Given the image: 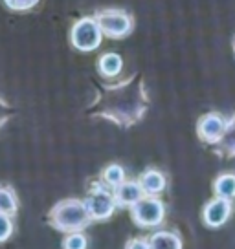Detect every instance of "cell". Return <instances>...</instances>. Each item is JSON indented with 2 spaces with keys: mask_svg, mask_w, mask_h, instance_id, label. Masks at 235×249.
<instances>
[{
  "mask_svg": "<svg viewBox=\"0 0 235 249\" xmlns=\"http://www.w3.org/2000/svg\"><path fill=\"white\" fill-rule=\"evenodd\" d=\"M149 108V95L140 73L116 85H105L88 107V114L129 128L143 119Z\"/></svg>",
  "mask_w": 235,
  "mask_h": 249,
  "instance_id": "obj_1",
  "label": "cell"
},
{
  "mask_svg": "<svg viewBox=\"0 0 235 249\" xmlns=\"http://www.w3.org/2000/svg\"><path fill=\"white\" fill-rule=\"evenodd\" d=\"M131 218L141 229H153L164 224L165 205L158 196L145 195L140 202H136L131 207Z\"/></svg>",
  "mask_w": 235,
  "mask_h": 249,
  "instance_id": "obj_4",
  "label": "cell"
},
{
  "mask_svg": "<svg viewBox=\"0 0 235 249\" xmlns=\"http://www.w3.org/2000/svg\"><path fill=\"white\" fill-rule=\"evenodd\" d=\"M140 185L143 189V193L149 196H158L160 193L165 191L167 179L160 171L157 169H147L145 172H141L140 176Z\"/></svg>",
  "mask_w": 235,
  "mask_h": 249,
  "instance_id": "obj_10",
  "label": "cell"
},
{
  "mask_svg": "<svg viewBox=\"0 0 235 249\" xmlns=\"http://www.w3.org/2000/svg\"><path fill=\"white\" fill-rule=\"evenodd\" d=\"M149 244L151 249H184L180 234L175 231H165V229L155 231L151 234Z\"/></svg>",
  "mask_w": 235,
  "mask_h": 249,
  "instance_id": "obj_11",
  "label": "cell"
},
{
  "mask_svg": "<svg viewBox=\"0 0 235 249\" xmlns=\"http://www.w3.org/2000/svg\"><path fill=\"white\" fill-rule=\"evenodd\" d=\"M232 211H234L232 200H226V198H219V196H215L213 200H210V202L204 205L202 222L208 227H212V229L222 227L228 220H230V216H232Z\"/></svg>",
  "mask_w": 235,
  "mask_h": 249,
  "instance_id": "obj_8",
  "label": "cell"
},
{
  "mask_svg": "<svg viewBox=\"0 0 235 249\" xmlns=\"http://www.w3.org/2000/svg\"><path fill=\"white\" fill-rule=\"evenodd\" d=\"M215 152L222 158H235V112L228 119L226 132L222 140L215 145Z\"/></svg>",
  "mask_w": 235,
  "mask_h": 249,
  "instance_id": "obj_12",
  "label": "cell"
},
{
  "mask_svg": "<svg viewBox=\"0 0 235 249\" xmlns=\"http://www.w3.org/2000/svg\"><path fill=\"white\" fill-rule=\"evenodd\" d=\"M101 179L110 187V189H116L119 183H123L125 181V171H123V167L118 163H112L109 167H105V171L101 174Z\"/></svg>",
  "mask_w": 235,
  "mask_h": 249,
  "instance_id": "obj_16",
  "label": "cell"
},
{
  "mask_svg": "<svg viewBox=\"0 0 235 249\" xmlns=\"http://www.w3.org/2000/svg\"><path fill=\"white\" fill-rule=\"evenodd\" d=\"M125 249H151L149 238H133L127 242Z\"/></svg>",
  "mask_w": 235,
  "mask_h": 249,
  "instance_id": "obj_21",
  "label": "cell"
},
{
  "mask_svg": "<svg viewBox=\"0 0 235 249\" xmlns=\"http://www.w3.org/2000/svg\"><path fill=\"white\" fill-rule=\"evenodd\" d=\"M101 37L103 31L94 17H83L72 26L70 40L79 52H85V53L94 52L101 44Z\"/></svg>",
  "mask_w": 235,
  "mask_h": 249,
  "instance_id": "obj_5",
  "label": "cell"
},
{
  "mask_svg": "<svg viewBox=\"0 0 235 249\" xmlns=\"http://www.w3.org/2000/svg\"><path fill=\"white\" fill-rule=\"evenodd\" d=\"M40 0H4L6 8L11 9V11H17V13H24V11H30L33 9Z\"/></svg>",
  "mask_w": 235,
  "mask_h": 249,
  "instance_id": "obj_18",
  "label": "cell"
},
{
  "mask_svg": "<svg viewBox=\"0 0 235 249\" xmlns=\"http://www.w3.org/2000/svg\"><path fill=\"white\" fill-rule=\"evenodd\" d=\"M213 193L219 198H226V200H234L235 198V174L232 172H224L215 178L213 181Z\"/></svg>",
  "mask_w": 235,
  "mask_h": 249,
  "instance_id": "obj_14",
  "label": "cell"
},
{
  "mask_svg": "<svg viewBox=\"0 0 235 249\" xmlns=\"http://www.w3.org/2000/svg\"><path fill=\"white\" fill-rule=\"evenodd\" d=\"M103 35L110 39H123L133 31V17L121 9H103L94 17Z\"/></svg>",
  "mask_w": 235,
  "mask_h": 249,
  "instance_id": "obj_6",
  "label": "cell"
},
{
  "mask_svg": "<svg viewBox=\"0 0 235 249\" xmlns=\"http://www.w3.org/2000/svg\"><path fill=\"white\" fill-rule=\"evenodd\" d=\"M226 124H228L226 117H222L217 112H208V114H204L198 119V123H196V134H198V138L204 143H210V145L215 147L222 140L224 132H226Z\"/></svg>",
  "mask_w": 235,
  "mask_h": 249,
  "instance_id": "obj_7",
  "label": "cell"
},
{
  "mask_svg": "<svg viewBox=\"0 0 235 249\" xmlns=\"http://www.w3.org/2000/svg\"><path fill=\"white\" fill-rule=\"evenodd\" d=\"M234 50H235V40H234Z\"/></svg>",
  "mask_w": 235,
  "mask_h": 249,
  "instance_id": "obj_22",
  "label": "cell"
},
{
  "mask_svg": "<svg viewBox=\"0 0 235 249\" xmlns=\"http://www.w3.org/2000/svg\"><path fill=\"white\" fill-rule=\"evenodd\" d=\"M13 220L9 214H4V213H0V244H4V242H8L11 238V234H13Z\"/></svg>",
  "mask_w": 235,
  "mask_h": 249,
  "instance_id": "obj_19",
  "label": "cell"
},
{
  "mask_svg": "<svg viewBox=\"0 0 235 249\" xmlns=\"http://www.w3.org/2000/svg\"><path fill=\"white\" fill-rule=\"evenodd\" d=\"M0 213L15 216L19 213V198L15 191L8 185H0Z\"/></svg>",
  "mask_w": 235,
  "mask_h": 249,
  "instance_id": "obj_15",
  "label": "cell"
},
{
  "mask_svg": "<svg viewBox=\"0 0 235 249\" xmlns=\"http://www.w3.org/2000/svg\"><path fill=\"white\" fill-rule=\"evenodd\" d=\"M85 205L94 222L109 220L118 207L116 198H114V191H110V187L105 181L103 183L101 181H96L94 185L90 187V191H88V195L85 198Z\"/></svg>",
  "mask_w": 235,
  "mask_h": 249,
  "instance_id": "obj_3",
  "label": "cell"
},
{
  "mask_svg": "<svg viewBox=\"0 0 235 249\" xmlns=\"http://www.w3.org/2000/svg\"><path fill=\"white\" fill-rule=\"evenodd\" d=\"M11 116H13V107L4 97H0V130L11 119Z\"/></svg>",
  "mask_w": 235,
  "mask_h": 249,
  "instance_id": "obj_20",
  "label": "cell"
},
{
  "mask_svg": "<svg viewBox=\"0 0 235 249\" xmlns=\"http://www.w3.org/2000/svg\"><path fill=\"white\" fill-rule=\"evenodd\" d=\"M88 248V240L81 231L76 233H66L63 240V249H86Z\"/></svg>",
  "mask_w": 235,
  "mask_h": 249,
  "instance_id": "obj_17",
  "label": "cell"
},
{
  "mask_svg": "<svg viewBox=\"0 0 235 249\" xmlns=\"http://www.w3.org/2000/svg\"><path fill=\"white\" fill-rule=\"evenodd\" d=\"M145 196L141 189L140 181H123L114 189V198H116L118 207H133L136 202H140Z\"/></svg>",
  "mask_w": 235,
  "mask_h": 249,
  "instance_id": "obj_9",
  "label": "cell"
},
{
  "mask_svg": "<svg viewBox=\"0 0 235 249\" xmlns=\"http://www.w3.org/2000/svg\"><path fill=\"white\" fill-rule=\"evenodd\" d=\"M94 220L86 209L85 200L78 198H66L57 202L48 213V224L61 231V233H76L83 231L88 227Z\"/></svg>",
  "mask_w": 235,
  "mask_h": 249,
  "instance_id": "obj_2",
  "label": "cell"
},
{
  "mask_svg": "<svg viewBox=\"0 0 235 249\" xmlns=\"http://www.w3.org/2000/svg\"><path fill=\"white\" fill-rule=\"evenodd\" d=\"M121 68H123V59L118 53H103L98 61V70L107 79L116 77Z\"/></svg>",
  "mask_w": 235,
  "mask_h": 249,
  "instance_id": "obj_13",
  "label": "cell"
}]
</instances>
